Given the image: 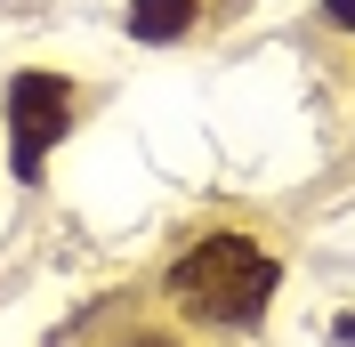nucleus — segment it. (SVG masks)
I'll return each mask as SVG.
<instances>
[{"label":"nucleus","mask_w":355,"mask_h":347,"mask_svg":"<svg viewBox=\"0 0 355 347\" xmlns=\"http://www.w3.org/2000/svg\"><path fill=\"white\" fill-rule=\"evenodd\" d=\"M170 291H178L186 315L243 331V323L266 315V299L283 291V275H275V259H266L250 235H210V242H194V251L170 266Z\"/></svg>","instance_id":"f257e3e1"},{"label":"nucleus","mask_w":355,"mask_h":347,"mask_svg":"<svg viewBox=\"0 0 355 347\" xmlns=\"http://www.w3.org/2000/svg\"><path fill=\"white\" fill-rule=\"evenodd\" d=\"M65 130H73V89L57 73H17L8 81V162H17V178L41 170V153Z\"/></svg>","instance_id":"f03ea898"},{"label":"nucleus","mask_w":355,"mask_h":347,"mask_svg":"<svg viewBox=\"0 0 355 347\" xmlns=\"http://www.w3.org/2000/svg\"><path fill=\"white\" fill-rule=\"evenodd\" d=\"M130 33L137 41H186L194 33V0H130Z\"/></svg>","instance_id":"7ed1b4c3"},{"label":"nucleus","mask_w":355,"mask_h":347,"mask_svg":"<svg viewBox=\"0 0 355 347\" xmlns=\"http://www.w3.org/2000/svg\"><path fill=\"white\" fill-rule=\"evenodd\" d=\"M323 17H331V24H355V0H323Z\"/></svg>","instance_id":"20e7f679"},{"label":"nucleus","mask_w":355,"mask_h":347,"mask_svg":"<svg viewBox=\"0 0 355 347\" xmlns=\"http://www.w3.org/2000/svg\"><path fill=\"white\" fill-rule=\"evenodd\" d=\"M137 347H170V339H137Z\"/></svg>","instance_id":"39448f33"}]
</instances>
